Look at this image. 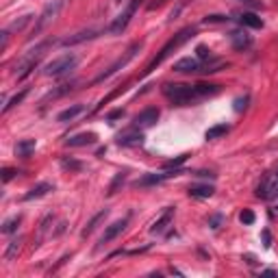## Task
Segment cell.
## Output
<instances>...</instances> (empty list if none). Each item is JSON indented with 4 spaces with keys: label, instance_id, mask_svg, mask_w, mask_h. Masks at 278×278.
Instances as JSON below:
<instances>
[{
    "label": "cell",
    "instance_id": "5bb4252c",
    "mask_svg": "<svg viewBox=\"0 0 278 278\" xmlns=\"http://www.w3.org/2000/svg\"><path fill=\"white\" fill-rule=\"evenodd\" d=\"M202 63L200 59H194V57H183L178 59V61L174 63V72H181V74H191V72H200Z\"/></svg>",
    "mask_w": 278,
    "mask_h": 278
},
{
    "label": "cell",
    "instance_id": "f6af8a7d",
    "mask_svg": "<svg viewBox=\"0 0 278 278\" xmlns=\"http://www.w3.org/2000/svg\"><path fill=\"white\" fill-rule=\"evenodd\" d=\"M276 178H278V172H276Z\"/></svg>",
    "mask_w": 278,
    "mask_h": 278
},
{
    "label": "cell",
    "instance_id": "9c48e42d",
    "mask_svg": "<svg viewBox=\"0 0 278 278\" xmlns=\"http://www.w3.org/2000/svg\"><path fill=\"white\" fill-rule=\"evenodd\" d=\"M128 220H130V215H124L122 220H115L113 224H109V226L104 228V233H102V237H100V241H98V248H96V250H100L102 246H107V243H111L113 239H117V237H120L124 230H126Z\"/></svg>",
    "mask_w": 278,
    "mask_h": 278
},
{
    "label": "cell",
    "instance_id": "3957f363",
    "mask_svg": "<svg viewBox=\"0 0 278 278\" xmlns=\"http://www.w3.org/2000/svg\"><path fill=\"white\" fill-rule=\"evenodd\" d=\"M139 5H142V0H128L126 9H124L120 16H117L113 22L107 26V33H109V35H122V33L126 31V26L130 24V20H133L135 11L139 9Z\"/></svg>",
    "mask_w": 278,
    "mask_h": 278
},
{
    "label": "cell",
    "instance_id": "74e56055",
    "mask_svg": "<svg viewBox=\"0 0 278 278\" xmlns=\"http://www.w3.org/2000/svg\"><path fill=\"white\" fill-rule=\"evenodd\" d=\"M246 107H248V96L237 98V100H235V111H237V113H241V111L246 109Z\"/></svg>",
    "mask_w": 278,
    "mask_h": 278
},
{
    "label": "cell",
    "instance_id": "7bdbcfd3",
    "mask_svg": "<svg viewBox=\"0 0 278 278\" xmlns=\"http://www.w3.org/2000/svg\"><path fill=\"white\" fill-rule=\"evenodd\" d=\"M163 3H165V0H155V3H150V5H148V9L152 11V9H157V7H161Z\"/></svg>",
    "mask_w": 278,
    "mask_h": 278
},
{
    "label": "cell",
    "instance_id": "9a60e30c",
    "mask_svg": "<svg viewBox=\"0 0 278 278\" xmlns=\"http://www.w3.org/2000/svg\"><path fill=\"white\" fill-rule=\"evenodd\" d=\"M96 142H98L96 133H78L74 137H70L68 142H65V146H68V148H83V146H91Z\"/></svg>",
    "mask_w": 278,
    "mask_h": 278
},
{
    "label": "cell",
    "instance_id": "8d00e7d4",
    "mask_svg": "<svg viewBox=\"0 0 278 278\" xmlns=\"http://www.w3.org/2000/svg\"><path fill=\"white\" fill-rule=\"evenodd\" d=\"M0 174H3V183H9L13 176L20 174V172L16 168H3V172H0Z\"/></svg>",
    "mask_w": 278,
    "mask_h": 278
},
{
    "label": "cell",
    "instance_id": "4dcf8cb0",
    "mask_svg": "<svg viewBox=\"0 0 278 278\" xmlns=\"http://www.w3.org/2000/svg\"><path fill=\"white\" fill-rule=\"evenodd\" d=\"M187 157H189V155H178L176 159H172V161H165V163H163V168H165V170H174V168H181V165H183L185 161H187Z\"/></svg>",
    "mask_w": 278,
    "mask_h": 278
},
{
    "label": "cell",
    "instance_id": "cb8c5ba5",
    "mask_svg": "<svg viewBox=\"0 0 278 278\" xmlns=\"http://www.w3.org/2000/svg\"><path fill=\"white\" fill-rule=\"evenodd\" d=\"M124 183H126V172H117V174L113 176V181H111V185H109L107 194H109V196H115Z\"/></svg>",
    "mask_w": 278,
    "mask_h": 278
},
{
    "label": "cell",
    "instance_id": "bcb514c9",
    "mask_svg": "<svg viewBox=\"0 0 278 278\" xmlns=\"http://www.w3.org/2000/svg\"><path fill=\"white\" fill-rule=\"evenodd\" d=\"M117 3H122V0H117Z\"/></svg>",
    "mask_w": 278,
    "mask_h": 278
},
{
    "label": "cell",
    "instance_id": "30bf717a",
    "mask_svg": "<svg viewBox=\"0 0 278 278\" xmlns=\"http://www.w3.org/2000/svg\"><path fill=\"white\" fill-rule=\"evenodd\" d=\"M159 115H161V111L155 109V107L144 109L142 113H137V115H135L133 128H150V126H155V124L159 122Z\"/></svg>",
    "mask_w": 278,
    "mask_h": 278
},
{
    "label": "cell",
    "instance_id": "52a82bcc",
    "mask_svg": "<svg viewBox=\"0 0 278 278\" xmlns=\"http://www.w3.org/2000/svg\"><path fill=\"white\" fill-rule=\"evenodd\" d=\"M63 5H65V0H52V3H48L44 7V11L39 13V18H37V22L35 26H33V35H39L42 31H46V26H48L52 20H55L59 16V11L63 9Z\"/></svg>",
    "mask_w": 278,
    "mask_h": 278
},
{
    "label": "cell",
    "instance_id": "f546056e",
    "mask_svg": "<svg viewBox=\"0 0 278 278\" xmlns=\"http://www.w3.org/2000/svg\"><path fill=\"white\" fill-rule=\"evenodd\" d=\"M31 18H33V16H22V18H20V20H16V22H11V26H9V29H7V31H9V33L22 31V29H24V26H26V24H29V22H31Z\"/></svg>",
    "mask_w": 278,
    "mask_h": 278
},
{
    "label": "cell",
    "instance_id": "e0dca14e",
    "mask_svg": "<svg viewBox=\"0 0 278 278\" xmlns=\"http://www.w3.org/2000/svg\"><path fill=\"white\" fill-rule=\"evenodd\" d=\"M237 22H239L241 26H248V29H263V20L252 11L237 13Z\"/></svg>",
    "mask_w": 278,
    "mask_h": 278
},
{
    "label": "cell",
    "instance_id": "6da1fadb",
    "mask_svg": "<svg viewBox=\"0 0 278 278\" xmlns=\"http://www.w3.org/2000/svg\"><path fill=\"white\" fill-rule=\"evenodd\" d=\"M196 35V29H194V26H187V29H183V31H178L176 33V35L174 37H172L170 39V42L168 44H165L163 46V48L161 50H159V55L155 57V59H152V61L148 63V68H146L144 70V74H142V78L144 76H148V74H152V72H155L157 68H159V65H161L163 61H165V59H168L170 55H172V52H174V50H178V48H181V46L185 44V42H189V39L191 37H194Z\"/></svg>",
    "mask_w": 278,
    "mask_h": 278
},
{
    "label": "cell",
    "instance_id": "4316f807",
    "mask_svg": "<svg viewBox=\"0 0 278 278\" xmlns=\"http://www.w3.org/2000/svg\"><path fill=\"white\" fill-rule=\"evenodd\" d=\"M198 94H200V98H207V96H213L220 91V85H213V83H198L196 85Z\"/></svg>",
    "mask_w": 278,
    "mask_h": 278
},
{
    "label": "cell",
    "instance_id": "603a6c76",
    "mask_svg": "<svg viewBox=\"0 0 278 278\" xmlns=\"http://www.w3.org/2000/svg\"><path fill=\"white\" fill-rule=\"evenodd\" d=\"M230 130V126L228 124H215V126H211V128H207V133H204V139L207 142H213V139H220V137H224Z\"/></svg>",
    "mask_w": 278,
    "mask_h": 278
},
{
    "label": "cell",
    "instance_id": "7c38bea8",
    "mask_svg": "<svg viewBox=\"0 0 278 278\" xmlns=\"http://www.w3.org/2000/svg\"><path fill=\"white\" fill-rule=\"evenodd\" d=\"M172 220H174V207H170V209H165L161 215L155 220V224L150 226V233L152 235H163L165 230H168L172 226Z\"/></svg>",
    "mask_w": 278,
    "mask_h": 278
},
{
    "label": "cell",
    "instance_id": "ffe728a7",
    "mask_svg": "<svg viewBox=\"0 0 278 278\" xmlns=\"http://www.w3.org/2000/svg\"><path fill=\"white\" fill-rule=\"evenodd\" d=\"M109 215V209H102V211H98V213L94 215V217H91V220L87 222V226H85L83 230H81V237H89L91 233H94V230L98 228V224H100V222H104V217H107Z\"/></svg>",
    "mask_w": 278,
    "mask_h": 278
},
{
    "label": "cell",
    "instance_id": "7402d4cb",
    "mask_svg": "<svg viewBox=\"0 0 278 278\" xmlns=\"http://www.w3.org/2000/svg\"><path fill=\"white\" fill-rule=\"evenodd\" d=\"M85 111V104H72V107L63 109L61 113L57 115V122H72L74 117H78Z\"/></svg>",
    "mask_w": 278,
    "mask_h": 278
},
{
    "label": "cell",
    "instance_id": "60d3db41",
    "mask_svg": "<svg viewBox=\"0 0 278 278\" xmlns=\"http://www.w3.org/2000/svg\"><path fill=\"white\" fill-rule=\"evenodd\" d=\"M261 237H263V246H265V248L272 246V235H269V230H267V228L261 233Z\"/></svg>",
    "mask_w": 278,
    "mask_h": 278
},
{
    "label": "cell",
    "instance_id": "8992f818",
    "mask_svg": "<svg viewBox=\"0 0 278 278\" xmlns=\"http://www.w3.org/2000/svg\"><path fill=\"white\" fill-rule=\"evenodd\" d=\"M50 46V42H46V44H39L35 50H31L26 57H22L18 61V65H16V70H18V81H22V78H26L31 74V70H35V65H37V61L44 57V50Z\"/></svg>",
    "mask_w": 278,
    "mask_h": 278
},
{
    "label": "cell",
    "instance_id": "277c9868",
    "mask_svg": "<svg viewBox=\"0 0 278 278\" xmlns=\"http://www.w3.org/2000/svg\"><path fill=\"white\" fill-rule=\"evenodd\" d=\"M76 63H78L76 55H61L44 65V74L46 76H63V74H68L70 70H74Z\"/></svg>",
    "mask_w": 278,
    "mask_h": 278
},
{
    "label": "cell",
    "instance_id": "b9f144b4",
    "mask_svg": "<svg viewBox=\"0 0 278 278\" xmlns=\"http://www.w3.org/2000/svg\"><path fill=\"white\" fill-rule=\"evenodd\" d=\"M122 115H124V111L115 109V111H111V113H107V120H117V117H122Z\"/></svg>",
    "mask_w": 278,
    "mask_h": 278
},
{
    "label": "cell",
    "instance_id": "8fae6325",
    "mask_svg": "<svg viewBox=\"0 0 278 278\" xmlns=\"http://www.w3.org/2000/svg\"><path fill=\"white\" fill-rule=\"evenodd\" d=\"M117 146H124V148H137V146L144 144V133L139 128H130L126 133H120L117 135Z\"/></svg>",
    "mask_w": 278,
    "mask_h": 278
},
{
    "label": "cell",
    "instance_id": "2e32d148",
    "mask_svg": "<svg viewBox=\"0 0 278 278\" xmlns=\"http://www.w3.org/2000/svg\"><path fill=\"white\" fill-rule=\"evenodd\" d=\"M98 37V31L94 29H87V31H81V33H76V35H70V37H65L61 46H76V44H83V42H89V39H94Z\"/></svg>",
    "mask_w": 278,
    "mask_h": 278
},
{
    "label": "cell",
    "instance_id": "d590c367",
    "mask_svg": "<svg viewBox=\"0 0 278 278\" xmlns=\"http://www.w3.org/2000/svg\"><path fill=\"white\" fill-rule=\"evenodd\" d=\"M230 18H226V16H207L202 20L204 24H220V22H228Z\"/></svg>",
    "mask_w": 278,
    "mask_h": 278
},
{
    "label": "cell",
    "instance_id": "d6986e66",
    "mask_svg": "<svg viewBox=\"0 0 278 278\" xmlns=\"http://www.w3.org/2000/svg\"><path fill=\"white\" fill-rule=\"evenodd\" d=\"M187 194L191 198H211L215 194V187L213 185H209V183H200V185H191Z\"/></svg>",
    "mask_w": 278,
    "mask_h": 278
},
{
    "label": "cell",
    "instance_id": "ac0fdd59",
    "mask_svg": "<svg viewBox=\"0 0 278 278\" xmlns=\"http://www.w3.org/2000/svg\"><path fill=\"white\" fill-rule=\"evenodd\" d=\"M52 189H55V187H52L50 183H37L35 187H31V189L24 194V200L29 202V200H37V198H44V196L48 194V191H52Z\"/></svg>",
    "mask_w": 278,
    "mask_h": 278
},
{
    "label": "cell",
    "instance_id": "d6a6232c",
    "mask_svg": "<svg viewBox=\"0 0 278 278\" xmlns=\"http://www.w3.org/2000/svg\"><path fill=\"white\" fill-rule=\"evenodd\" d=\"M61 168H63V170H81L83 165H81V161H76V159H63V161H61Z\"/></svg>",
    "mask_w": 278,
    "mask_h": 278
},
{
    "label": "cell",
    "instance_id": "4fadbf2b",
    "mask_svg": "<svg viewBox=\"0 0 278 278\" xmlns=\"http://www.w3.org/2000/svg\"><path fill=\"white\" fill-rule=\"evenodd\" d=\"M228 39H230V44H233L235 50H246V48L252 46V35H250L248 31H243V29L230 31L228 33Z\"/></svg>",
    "mask_w": 278,
    "mask_h": 278
},
{
    "label": "cell",
    "instance_id": "836d02e7",
    "mask_svg": "<svg viewBox=\"0 0 278 278\" xmlns=\"http://www.w3.org/2000/svg\"><path fill=\"white\" fill-rule=\"evenodd\" d=\"M196 52H198V59H200V61H211V50L207 48V46H198L196 48Z\"/></svg>",
    "mask_w": 278,
    "mask_h": 278
},
{
    "label": "cell",
    "instance_id": "83f0119b",
    "mask_svg": "<svg viewBox=\"0 0 278 278\" xmlns=\"http://www.w3.org/2000/svg\"><path fill=\"white\" fill-rule=\"evenodd\" d=\"M26 94H29V89H22V91H20V94H18V96H13V98H11V100H9V102H7V104H5V107H3V113H9V111H11L13 107H18V104H20V102H22V100H24V98H26Z\"/></svg>",
    "mask_w": 278,
    "mask_h": 278
},
{
    "label": "cell",
    "instance_id": "ba28073f",
    "mask_svg": "<svg viewBox=\"0 0 278 278\" xmlns=\"http://www.w3.org/2000/svg\"><path fill=\"white\" fill-rule=\"evenodd\" d=\"M183 174H185V170H181V168L163 170V172H155V174H146V176H142L135 185H137V187H150V185L165 183V181H170V178H176V176H183Z\"/></svg>",
    "mask_w": 278,
    "mask_h": 278
},
{
    "label": "cell",
    "instance_id": "5b68a950",
    "mask_svg": "<svg viewBox=\"0 0 278 278\" xmlns=\"http://www.w3.org/2000/svg\"><path fill=\"white\" fill-rule=\"evenodd\" d=\"M142 48H144V42H135V44H130V46H128V50L124 52V55H122L120 59H117V61H115L113 65H111V68H109L107 72H102L100 76H96V78H94V83H102V81H107V78H111V76L115 74V72H120L122 68H126L128 61H133L135 55H137V52L142 50Z\"/></svg>",
    "mask_w": 278,
    "mask_h": 278
},
{
    "label": "cell",
    "instance_id": "1f68e13d",
    "mask_svg": "<svg viewBox=\"0 0 278 278\" xmlns=\"http://www.w3.org/2000/svg\"><path fill=\"white\" fill-rule=\"evenodd\" d=\"M239 220H241V224H246V226H250V224H254L256 217H254V213H252L250 209H243V211H241V215H239Z\"/></svg>",
    "mask_w": 278,
    "mask_h": 278
},
{
    "label": "cell",
    "instance_id": "f35d334b",
    "mask_svg": "<svg viewBox=\"0 0 278 278\" xmlns=\"http://www.w3.org/2000/svg\"><path fill=\"white\" fill-rule=\"evenodd\" d=\"M9 35H11V33L9 31H3V33H0V52H3L5 48H7V44H9Z\"/></svg>",
    "mask_w": 278,
    "mask_h": 278
},
{
    "label": "cell",
    "instance_id": "d4e9b609",
    "mask_svg": "<svg viewBox=\"0 0 278 278\" xmlns=\"http://www.w3.org/2000/svg\"><path fill=\"white\" fill-rule=\"evenodd\" d=\"M20 222H22V215H13V217H9V220H5V224H3V235L18 233Z\"/></svg>",
    "mask_w": 278,
    "mask_h": 278
},
{
    "label": "cell",
    "instance_id": "ab89813d",
    "mask_svg": "<svg viewBox=\"0 0 278 278\" xmlns=\"http://www.w3.org/2000/svg\"><path fill=\"white\" fill-rule=\"evenodd\" d=\"M239 3H243L246 7H252V9H263V3H261V0H239Z\"/></svg>",
    "mask_w": 278,
    "mask_h": 278
},
{
    "label": "cell",
    "instance_id": "f1b7e54d",
    "mask_svg": "<svg viewBox=\"0 0 278 278\" xmlns=\"http://www.w3.org/2000/svg\"><path fill=\"white\" fill-rule=\"evenodd\" d=\"M269 194H272V183H269L267 178H265V181H263L259 187H256V196L263 198V200H269Z\"/></svg>",
    "mask_w": 278,
    "mask_h": 278
},
{
    "label": "cell",
    "instance_id": "484cf974",
    "mask_svg": "<svg viewBox=\"0 0 278 278\" xmlns=\"http://www.w3.org/2000/svg\"><path fill=\"white\" fill-rule=\"evenodd\" d=\"M20 248H22V237H16V239H11L9 246H7L5 259H7V261H13V259H16V254L20 252Z\"/></svg>",
    "mask_w": 278,
    "mask_h": 278
},
{
    "label": "cell",
    "instance_id": "ee69618b",
    "mask_svg": "<svg viewBox=\"0 0 278 278\" xmlns=\"http://www.w3.org/2000/svg\"><path fill=\"white\" fill-rule=\"evenodd\" d=\"M261 274H269V276H276L278 272H276V269H263V272Z\"/></svg>",
    "mask_w": 278,
    "mask_h": 278
},
{
    "label": "cell",
    "instance_id": "e575fe53",
    "mask_svg": "<svg viewBox=\"0 0 278 278\" xmlns=\"http://www.w3.org/2000/svg\"><path fill=\"white\" fill-rule=\"evenodd\" d=\"M222 222H224V215H222V213H215V215H211V217H209V226L213 228V230L220 228V226H222Z\"/></svg>",
    "mask_w": 278,
    "mask_h": 278
},
{
    "label": "cell",
    "instance_id": "7a4b0ae2",
    "mask_svg": "<svg viewBox=\"0 0 278 278\" xmlns=\"http://www.w3.org/2000/svg\"><path fill=\"white\" fill-rule=\"evenodd\" d=\"M163 96L172 104H176V107H187V104H194L196 100H200L196 85H187V83H165Z\"/></svg>",
    "mask_w": 278,
    "mask_h": 278
},
{
    "label": "cell",
    "instance_id": "44dd1931",
    "mask_svg": "<svg viewBox=\"0 0 278 278\" xmlns=\"http://www.w3.org/2000/svg\"><path fill=\"white\" fill-rule=\"evenodd\" d=\"M35 148H37L35 139H22V142L16 144V155L22 157V159H29L33 152H35Z\"/></svg>",
    "mask_w": 278,
    "mask_h": 278
}]
</instances>
